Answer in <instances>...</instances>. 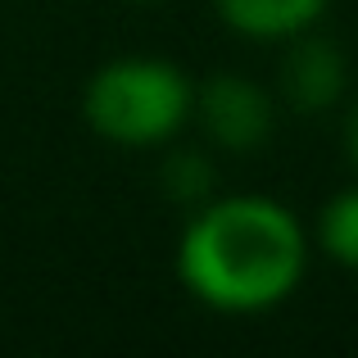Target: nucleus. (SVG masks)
Here are the masks:
<instances>
[{
  "label": "nucleus",
  "mask_w": 358,
  "mask_h": 358,
  "mask_svg": "<svg viewBox=\"0 0 358 358\" xmlns=\"http://www.w3.org/2000/svg\"><path fill=\"white\" fill-rule=\"evenodd\" d=\"M308 272V231L272 195H213L177 241V277L213 313H268Z\"/></svg>",
  "instance_id": "1"
},
{
  "label": "nucleus",
  "mask_w": 358,
  "mask_h": 358,
  "mask_svg": "<svg viewBox=\"0 0 358 358\" xmlns=\"http://www.w3.org/2000/svg\"><path fill=\"white\" fill-rule=\"evenodd\" d=\"M195 82L164 55H118L91 73L82 118L118 150H159L191 122Z\"/></svg>",
  "instance_id": "2"
},
{
  "label": "nucleus",
  "mask_w": 358,
  "mask_h": 358,
  "mask_svg": "<svg viewBox=\"0 0 358 358\" xmlns=\"http://www.w3.org/2000/svg\"><path fill=\"white\" fill-rule=\"evenodd\" d=\"M277 109L281 105L268 87L241 78V73H213V78L195 82L191 122L204 131L209 150L254 155V150H263L272 141Z\"/></svg>",
  "instance_id": "3"
},
{
  "label": "nucleus",
  "mask_w": 358,
  "mask_h": 358,
  "mask_svg": "<svg viewBox=\"0 0 358 358\" xmlns=\"http://www.w3.org/2000/svg\"><path fill=\"white\" fill-rule=\"evenodd\" d=\"M345 91H350V59L331 36L308 27L281 41L277 105H286L290 114H322V109L341 105Z\"/></svg>",
  "instance_id": "4"
},
{
  "label": "nucleus",
  "mask_w": 358,
  "mask_h": 358,
  "mask_svg": "<svg viewBox=\"0 0 358 358\" xmlns=\"http://www.w3.org/2000/svg\"><path fill=\"white\" fill-rule=\"evenodd\" d=\"M213 5L236 36L259 45H281L322 23L331 0H213Z\"/></svg>",
  "instance_id": "5"
},
{
  "label": "nucleus",
  "mask_w": 358,
  "mask_h": 358,
  "mask_svg": "<svg viewBox=\"0 0 358 358\" xmlns=\"http://www.w3.org/2000/svg\"><path fill=\"white\" fill-rule=\"evenodd\" d=\"M164 195L173 204H182V209H200V204H209L213 195H218V164H213L209 150H173V155L164 159Z\"/></svg>",
  "instance_id": "6"
},
{
  "label": "nucleus",
  "mask_w": 358,
  "mask_h": 358,
  "mask_svg": "<svg viewBox=\"0 0 358 358\" xmlns=\"http://www.w3.org/2000/svg\"><path fill=\"white\" fill-rule=\"evenodd\" d=\"M317 245L331 263L358 272V182L331 195L327 209L317 213Z\"/></svg>",
  "instance_id": "7"
},
{
  "label": "nucleus",
  "mask_w": 358,
  "mask_h": 358,
  "mask_svg": "<svg viewBox=\"0 0 358 358\" xmlns=\"http://www.w3.org/2000/svg\"><path fill=\"white\" fill-rule=\"evenodd\" d=\"M345 155H350V164L358 168V100L350 105V118H345Z\"/></svg>",
  "instance_id": "8"
},
{
  "label": "nucleus",
  "mask_w": 358,
  "mask_h": 358,
  "mask_svg": "<svg viewBox=\"0 0 358 358\" xmlns=\"http://www.w3.org/2000/svg\"><path fill=\"white\" fill-rule=\"evenodd\" d=\"M136 5H159V0H136Z\"/></svg>",
  "instance_id": "9"
}]
</instances>
